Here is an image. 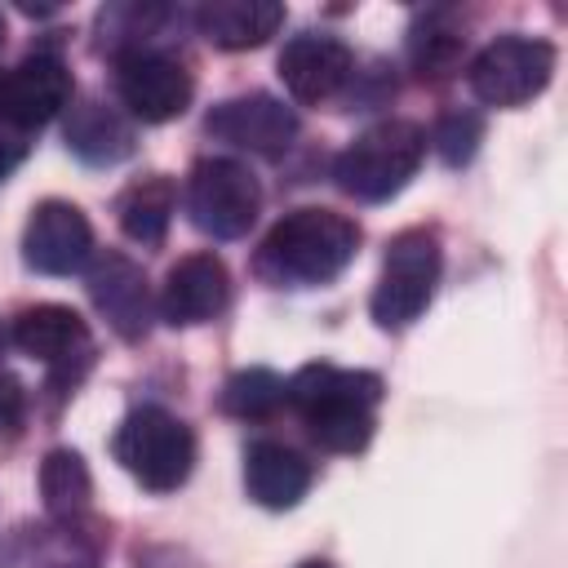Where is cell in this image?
I'll use <instances>...</instances> for the list:
<instances>
[{
	"label": "cell",
	"mask_w": 568,
	"mask_h": 568,
	"mask_svg": "<svg viewBox=\"0 0 568 568\" xmlns=\"http://www.w3.org/2000/svg\"><path fill=\"white\" fill-rule=\"evenodd\" d=\"M89 297L124 342H142L151 328V288L133 257L106 248L89 266Z\"/></svg>",
	"instance_id": "obj_13"
},
{
	"label": "cell",
	"mask_w": 568,
	"mask_h": 568,
	"mask_svg": "<svg viewBox=\"0 0 568 568\" xmlns=\"http://www.w3.org/2000/svg\"><path fill=\"white\" fill-rule=\"evenodd\" d=\"M426 155V133L413 120H382L373 129H364L333 164V178L346 195L364 200V204H382L390 195H399L408 186V178L417 173Z\"/></svg>",
	"instance_id": "obj_3"
},
{
	"label": "cell",
	"mask_w": 568,
	"mask_h": 568,
	"mask_svg": "<svg viewBox=\"0 0 568 568\" xmlns=\"http://www.w3.org/2000/svg\"><path fill=\"white\" fill-rule=\"evenodd\" d=\"M231 302V275L217 253H186L182 262L169 266L164 288H160V315L173 328L204 324L222 315Z\"/></svg>",
	"instance_id": "obj_12"
},
{
	"label": "cell",
	"mask_w": 568,
	"mask_h": 568,
	"mask_svg": "<svg viewBox=\"0 0 568 568\" xmlns=\"http://www.w3.org/2000/svg\"><path fill=\"white\" fill-rule=\"evenodd\" d=\"M204 129L217 138V142H231L240 151H253V155H280L288 151V142L297 138V115L293 106H284L275 93H240V98H226L209 111Z\"/></svg>",
	"instance_id": "obj_11"
},
{
	"label": "cell",
	"mask_w": 568,
	"mask_h": 568,
	"mask_svg": "<svg viewBox=\"0 0 568 568\" xmlns=\"http://www.w3.org/2000/svg\"><path fill=\"white\" fill-rule=\"evenodd\" d=\"M408 58L417 67V75L426 80H444L453 75V67L462 62V36L453 27H444V13H426L413 36H408Z\"/></svg>",
	"instance_id": "obj_22"
},
{
	"label": "cell",
	"mask_w": 568,
	"mask_h": 568,
	"mask_svg": "<svg viewBox=\"0 0 568 568\" xmlns=\"http://www.w3.org/2000/svg\"><path fill=\"white\" fill-rule=\"evenodd\" d=\"M297 568H333L328 559H306V564H297Z\"/></svg>",
	"instance_id": "obj_27"
},
{
	"label": "cell",
	"mask_w": 568,
	"mask_h": 568,
	"mask_svg": "<svg viewBox=\"0 0 568 568\" xmlns=\"http://www.w3.org/2000/svg\"><path fill=\"white\" fill-rule=\"evenodd\" d=\"M439 284V240L435 231H399L386 244L382 280L373 288V320L382 328H408L435 297Z\"/></svg>",
	"instance_id": "obj_5"
},
{
	"label": "cell",
	"mask_w": 568,
	"mask_h": 568,
	"mask_svg": "<svg viewBox=\"0 0 568 568\" xmlns=\"http://www.w3.org/2000/svg\"><path fill=\"white\" fill-rule=\"evenodd\" d=\"M359 248V226L346 213L333 209H293L284 213L262 248H257V275L280 288H311L337 280Z\"/></svg>",
	"instance_id": "obj_1"
},
{
	"label": "cell",
	"mask_w": 568,
	"mask_h": 568,
	"mask_svg": "<svg viewBox=\"0 0 568 568\" xmlns=\"http://www.w3.org/2000/svg\"><path fill=\"white\" fill-rule=\"evenodd\" d=\"M22 408H27V390L13 373H0V430L18 426L22 422Z\"/></svg>",
	"instance_id": "obj_25"
},
{
	"label": "cell",
	"mask_w": 568,
	"mask_h": 568,
	"mask_svg": "<svg viewBox=\"0 0 568 568\" xmlns=\"http://www.w3.org/2000/svg\"><path fill=\"white\" fill-rule=\"evenodd\" d=\"M182 200H186L191 226L213 235V240H240L262 209L257 178L240 160H226V155L195 160Z\"/></svg>",
	"instance_id": "obj_6"
},
{
	"label": "cell",
	"mask_w": 568,
	"mask_h": 568,
	"mask_svg": "<svg viewBox=\"0 0 568 568\" xmlns=\"http://www.w3.org/2000/svg\"><path fill=\"white\" fill-rule=\"evenodd\" d=\"M111 448H115V462L142 488H151V493L182 488L191 466H195V435H191V426L182 417H173L169 408H160V404L133 408L120 422Z\"/></svg>",
	"instance_id": "obj_4"
},
{
	"label": "cell",
	"mask_w": 568,
	"mask_h": 568,
	"mask_svg": "<svg viewBox=\"0 0 568 568\" xmlns=\"http://www.w3.org/2000/svg\"><path fill=\"white\" fill-rule=\"evenodd\" d=\"M382 399V377L368 368L306 364L284 382V404H293L311 439L328 453H359L373 439V408Z\"/></svg>",
	"instance_id": "obj_2"
},
{
	"label": "cell",
	"mask_w": 568,
	"mask_h": 568,
	"mask_svg": "<svg viewBox=\"0 0 568 568\" xmlns=\"http://www.w3.org/2000/svg\"><path fill=\"white\" fill-rule=\"evenodd\" d=\"M40 497H44V515L49 519H84L89 515V497H93V479L89 466L75 448H53L40 462Z\"/></svg>",
	"instance_id": "obj_21"
},
{
	"label": "cell",
	"mask_w": 568,
	"mask_h": 568,
	"mask_svg": "<svg viewBox=\"0 0 568 568\" xmlns=\"http://www.w3.org/2000/svg\"><path fill=\"white\" fill-rule=\"evenodd\" d=\"M102 532L98 524L84 519H49L40 528H22L13 559L27 568H98L102 564Z\"/></svg>",
	"instance_id": "obj_16"
},
{
	"label": "cell",
	"mask_w": 568,
	"mask_h": 568,
	"mask_svg": "<svg viewBox=\"0 0 568 568\" xmlns=\"http://www.w3.org/2000/svg\"><path fill=\"white\" fill-rule=\"evenodd\" d=\"M67 146L89 160V164H120L129 151H133V129L102 102H80L71 106V120H67Z\"/></svg>",
	"instance_id": "obj_20"
},
{
	"label": "cell",
	"mask_w": 568,
	"mask_h": 568,
	"mask_svg": "<svg viewBox=\"0 0 568 568\" xmlns=\"http://www.w3.org/2000/svg\"><path fill=\"white\" fill-rule=\"evenodd\" d=\"M0 44H4V18H0Z\"/></svg>",
	"instance_id": "obj_28"
},
{
	"label": "cell",
	"mask_w": 568,
	"mask_h": 568,
	"mask_svg": "<svg viewBox=\"0 0 568 568\" xmlns=\"http://www.w3.org/2000/svg\"><path fill=\"white\" fill-rule=\"evenodd\" d=\"M115 93L133 120L164 124L191 106L195 84L178 58L155 49H129V53H115Z\"/></svg>",
	"instance_id": "obj_8"
},
{
	"label": "cell",
	"mask_w": 568,
	"mask_h": 568,
	"mask_svg": "<svg viewBox=\"0 0 568 568\" xmlns=\"http://www.w3.org/2000/svg\"><path fill=\"white\" fill-rule=\"evenodd\" d=\"M0 568H4V555H0Z\"/></svg>",
	"instance_id": "obj_29"
},
{
	"label": "cell",
	"mask_w": 568,
	"mask_h": 568,
	"mask_svg": "<svg viewBox=\"0 0 568 568\" xmlns=\"http://www.w3.org/2000/svg\"><path fill=\"white\" fill-rule=\"evenodd\" d=\"M244 484L248 497L266 510H293L306 488H311V462L302 453H293L288 444L275 439H257L244 453Z\"/></svg>",
	"instance_id": "obj_18"
},
{
	"label": "cell",
	"mask_w": 568,
	"mask_h": 568,
	"mask_svg": "<svg viewBox=\"0 0 568 568\" xmlns=\"http://www.w3.org/2000/svg\"><path fill=\"white\" fill-rule=\"evenodd\" d=\"M22 257L40 275H71L93 257V226L71 200H44L22 231Z\"/></svg>",
	"instance_id": "obj_10"
},
{
	"label": "cell",
	"mask_w": 568,
	"mask_h": 568,
	"mask_svg": "<svg viewBox=\"0 0 568 568\" xmlns=\"http://www.w3.org/2000/svg\"><path fill=\"white\" fill-rule=\"evenodd\" d=\"M479 142H484V120L475 111H448V115H439V124L430 133V146L439 151V160L448 169L470 164L475 151H479Z\"/></svg>",
	"instance_id": "obj_24"
},
{
	"label": "cell",
	"mask_w": 568,
	"mask_h": 568,
	"mask_svg": "<svg viewBox=\"0 0 568 568\" xmlns=\"http://www.w3.org/2000/svg\"><path fill=\"white\" fill-rule=\"evenodd\" d=\"M13 346L31 359H44L53 368L71 364L75 355H89V324L80 320V311L62 306V302H40L18 311L13 320Z\"/></svg>",
	"instance_id": "obj_15"
},
{
	"label": "cell",
	"mask_w": 568,
	"mask_h": 568,
	"mask_svg": "<svg viewBox=\"0 0 568 568\" xmlns=\"http://www.w3.org/2000/svg\"><path fill=\"white\" fill-rule=\"evenodd\" d=\"M27 155V142H18V133H0V182L22 164Z\"/></svg>",
	"instance_id": "obj_26"
},
{
	"label": "cell",
	"mask_w": 568,
	"mask_h": 568,
	"mask_svg": "<svg viewBox=\"0 0 568 568\" xmlns=\"http://www.w3.org/2000/svg\"><path fill=\"white\" fill-rule=\"evenodd\" d=\"M284 404V377L271 368H244L222 386V408L244 422H262Z\"/></svg>",
	"instance_id": "obj_23"
},
{
	"label": "cell",
	"mask_w": 568,
	"mask_h": 568,
	"mask_svg": "<svg viewBox=\"0 0 568 568\" xmlns=\"http://www.w3.org/2000/svg\"><path fill=\"white\" fill-rule=\"evenodd\" d=\"M71 102V71L58 53H31L9 75H0V124L31 133L49 124Z\"/></svg>",
	"instance_id": "obj_9"
},
{
	"label": "cell",
	"mask_w": 568,
	"mask_h": 568,
	"mask_svg": "<svg viewBox=\"0 0 568 568\" xmlns=\"http://www.w3.org/2000/svg\"><path fill=\"white\" fill-rule=\"evenodd\" d=\"M173 209H178V186L164 173H151V178L124 186L120 200H115L120 231L138 244H160L169 222H173Z\"/></svg>",
	"instance_id": "obj_19"
},
{
	"label": "cell",
	"mask_w": 568,
	"mask_h": 568,
	"mask_svg": "<svg viewBox=\"0 0 568 568\" xmlns=\"http://www.w3.org/2000/svg\"><path fill=\"white\" fill-rule=\"evenodd\" d=\"M555 75V44L537 36H497L484 44L466 71L470 93L484 106H524Z\"/></svg>",
	"instance_id": "obj_7"
},
{
	"label": "cell",
	"mask_w": 568,
	"mask_h": 568,
	"mask_svg": "<svg viewBox=\"0 0 568 568\" xmlns=\"http://www.w3.org/2000/svg\"><path fill=\"white\" fill-rule=\"evenodd\" d=\"M280 27H284V4L275 0H204L195 9V31L226 53L257 49Z\"/></svg>",
	"instance_id": "obj_17"
},
{
	"label": "cell",
	"mask_w": 568,
	"mask_h": 568,
	"mask_svg": "<svg viewBox=\"0 0 568 568\" xmlns=\"http://www.w3.org/2000/svg\"><path fill=\"white\" fill-rule=\"evenodd\" d=\"M351 67H355L351 49L337 36H324V31L293 36L280 49V80H284V89L297 102H328V98H337L342 84L351 80Z\"/></svg>",
	"instance_id": "obj_14"
}]
</instances>
